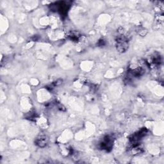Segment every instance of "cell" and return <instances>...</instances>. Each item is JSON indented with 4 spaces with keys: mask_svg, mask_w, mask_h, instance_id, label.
Here are the masks:
<instances>
[{
    "mask_svg": "<svg viewBox=\"0 0 164 164\" xmlns=\"http://www.w3.org/2000/svg\"><path fill=\"white\" fill-rule=\"evenodd\" d=\"M116 47L119 52L126 51L128 48V41L124 37H119L116 41Z\"/></svg>",
    "mask_w": 164,
    "mask_h": 164,
    "instance_id": "1",
    "label": "cell"
},
{
    "mask_svg": "<svg viewBox=\"0 0 164 164\" xmlns=\"http://www.w3.org/2000/svg\"><path fill=\"white\" fill-rule=\"evenodd\" d=\"M37 144L40 147H44L47 144L46 137L45 136H41L37 139Z\"/></svg>",
    "mask_w": 164,
    "mask_h": 164,
    "instance_id": "2",
    "label": "cell"
}]
</instances>
